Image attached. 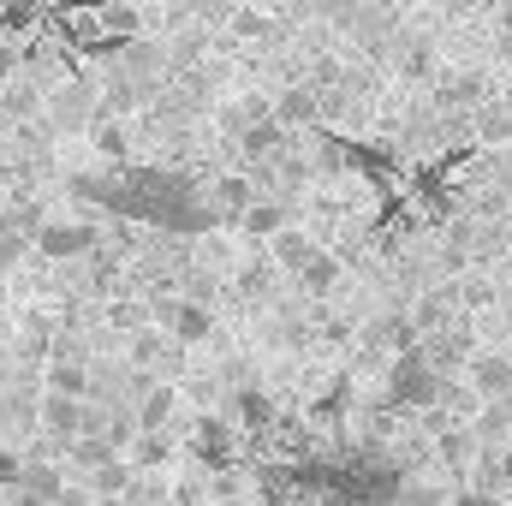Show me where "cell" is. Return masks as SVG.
Masks as SVG:
<instances>
[{"mask_svg": "<svg viewBox=\"0 0 512 506\" xmlns=\"http://www.w3.org/2000/svg\"><path fill=\"white\" fill-rule=\"evenodd\" d=\"M155 322H161L179 346H209V334H215V310H209L203 298H161V304H155Z\"/></svg>", "mask_w": 512, "mask_h": 506, "instance_id": "obj_1", "label": "cell"}, {"mask_svg": "<svg viewBox=\"0 0 512 506\" xmlns=\"http://www.w3.org/2000/svg\"><path fill=\"white\" fill-rule=\"evenodd\" d=\"M340 274H346V262H340V256H334V251H316L310 262H304V274H298V286L322 298V292H334V286H340Z\"/></svg>", "mask_w": 512, "mask_h": 506, "instance_id": "obj_14", "label": "cell"}, {"mask_svg": "<svg viewBox=\"0 0 512 506\" xmlns=\"http://www.w3.org/2000/svg\"><path fill=\"white\" fill-rule=\"evenodd\" d=\"M90 143H96V155H108V161H126L131 155V137H126V120H120V114H102V120L90 126Z\"/></svg>", "mask_w": 512, "mask_h": 506, "instance_id": "obj_15", "label": "cell"}, {"mask_svg": "<svg viewBox=\"0 0 512 506\" xmlns=\"http://www.w3.org/2000/svg\"><path fill=\"white\" fill-rule=\"evenodd\" d=\"M256 203V179L251 173H221L215 185H209V221H245V209Z\"/></svg>", "mask_w": 512, "mask_h": 506, "instance_id": "obj_4", "label": "cell"}, {"mask_svg": "<svg viewBox=\"0 0 512 506\" xmlns=\"http://www.w3.org/2000/svg\"><path fill=\"white\" fill-rule=\"evenodd\" d=\"M24 459H30V453H24ZM66 489H72V471H66L60 459H30V465H24V495L60 506L66 501Z\"/></svg>", "mask_w": 512, "mask_h": 506, "instance_id": "obj_8", "label": "cell"}, {"mask_svg": "<svg viewBox=\"0 0 512 506\" xmlns=\"http://www.w3.org/2000/svg\"><path fill=\"white\" fill-rule=\"evenodd\" d=\"M18 506H48V501H36V495H24V489H18Z\"/></svg>", "mask_w": 512, "mask_h": 506, "instance_id": "obj_23", "label": "cell"}, {"mask_svg": "<svg viewBox=\"0 0 512 506\" xmlns=\"http://www.w3.org/2000/svg\"><path fill=\"white\" fill-rule=\"evenodd\" d=\"M489 96V78L477 72V66H441V102H453V108H471V102H483Z\"/></svg>", "mask_w": 512, "mask_h": 506, "instance_id": "obj_10", "label": "cell"}, {"mask_svg": "<svg viewBox=\"0 0 512 506\" xmlns=\"http://www.w3.org/2000/svg\"><path fill=\"white\" fill-rule=\"evenodd\" d=\"M501 477H507V483H512V447H507V453H501Z\"/></svg>", "mask_w": 512, "mask_h": 506, "instance_id": "obj_22", "label": "cell"}, {"mask_svg": "<svg viewBox=\"0 0 512 506\" xmlns=\"http://www.w3.org/2000/svg\"><path fill=\"white\" fill-rule=\"evenodd\" d=\"M197 453L221 465V459H227V423H215V417H203V423H197Z\"/></svg>", "mask_w": 512, "mask_h": 506, "instance_id": "obj_17", "label": "cell"}, {"mask_svg": "<svg viewBox=\"0 0 512 506\" xmlns=\"http://www.w3.org/2000/svg\"><path fill=\"white\" fill-rule=\"evenodd\" d=\"M167 453H173V447H167V435H161V429H137V441L126 447V459L137 465V471H161V465H167Z\"/></svg>", "mask_w": 512, "mask_h": 506, "instance_id": "obj_16", "label": "cell"}, {"mask_svg": "<svg viewBox=\"0 0 512 506\" xmlns=\"http://www.w3.org/2000/svg\"><path fill=\"white\" fill-rule=\"evenodd\" d=\"M96 245H102V233L90 221H42L36 227V251L48 256V262H78V256H90Z\"/></svg>", "mask_w": 512, "mask_h": 506, "instance_id": "obj_2", "label": "cell"}, {"mask_svg": "<svg viewBox=\"0 0 512 506\" xmlns=\"http://www.w3.org/2000/svg\"><path fill=\"white\" fill-rule=\"evenodd\" d=\"M262 245H268V262H274L280 274H292V280L304 274V262H310V256L322 251V245H316V233H304L298 221H286V227H280L274 239H262Z\"/></svg>", "mask_w": 512, "mask_h": 506, "instance_id": "obj_7", "label": "cell"}, {"mask_svg": "<svg viewBox=\"0 0 512 506\" xmlns=\"http://www.w3.org/2000/svg\"><path fill=\"white\" fill-rule=\"evenodd\" d=\"M286 221H292V209H286L280 197H256L251 209H245V221H239V233H245V239H274Z\"/></svg>", "mask_w": 512, "mask_h": 506, "instance_id": "obj_12", "label": "cell"}, {"mask_svg": "<svg viewBox=\"0 0 512 506\" xmlns=\"http://www.w3.org/2000/svg\"><path fill=\"white\" fill-rule=\"evenodd\" d=\"M453 506H501V501H495V495H459Z\"/></svg>", "mask_w": 512, "mask_h": 506, "instance_id": "obj_21", "label": "cell"}, {"mask_svg": "<svg viewBox=\"0 0 512 506\" xmlns=\"http://www.w3.org/2000/svg\"><path fill=\"white\" fill-rule=\"evenodd\" d=\"M84 411H90V399H78V393H54V387H42V435H54L60 447H72V441L84 435Z\"/></svg>", "mask_w": 512, "mask_h": 506, "instance_id": "obj_3", "label": "cell"}, {"mask_svg": "<svg viewBox=\"0 0 512 506\" xmlns=\"http://www.w3.org/2000/svg\"><path fill=\"white\" fill-rule=\"evenodd\" d=\"M173 352H179V340L161 322H143V328L126 334V364H137V370H155L161 376V364H173Z\"/></svg>", "mask_w": 512, "mask_h": 506, "instance_id": "obj_5", "label": "cell"}, {"mask_svg": "<svg viewBox=\"0 0 512 506\" xmlns=\"http://www.w3.org/2000/svg\"><path fill=\"white\" fill-rule=\"evenodd\" d=\"M42 387H54V393H78V399H96V387H90V370H84L78 358H66V352H54V358H48V370H42Z\"/></svg>", "mask_w": 512, "mask_h": 506, "instance_id": "obj_11", "label": "cell"}, {"mask_svg": "<svg viewBox=\"0 0 512 506\" xmlns=\"http://www.w3.org/2000/svg\"><path fill=\"white\" fill-rule=\"evenodd\" d=\"M405 506H441L429 489H405Z\"/></svg>", "mask_w": 512, "mask_h": 506, "instance_id": "obj_20", "label": "cell"}, {"mask_svg": "<svg viewBox=\"0 0 512 506\" xmlns=\"http://www.w3.org/2000/svg\"><path fill=\"white\" fill-rule=\"evenodd\" d=\"M149 316H155V310H143V304H137V298H126V304H114V310H108V322H114V328H143V322H149Z\"/></svg>", "mask_w": 512, "mask_h": 506, "instance_id": "obj_19", "label": "cell"}, {"mask_svg": "<svg viewBox=\"0 0 512 506\" xmlns=\"http://www.w3.org/2000/svg\"><path fill=\"white\" fill-rule=\"evenodd\" d=\"M179 399H185L179 387H161V381H155V387L143 393V405H137V423H143V429H167L173 411H179Z\"/></svg>", "mask_w": 512, "mask_h": 506, "instance_id": "obj_13", "label": "cell"}, {"mask_svg": "<svg viewBox=\"0 0 512 506\" xmlns=\"http://www.w3.org/2000/svg\"><path fill=\"white\" fill-rule=\"evenodd\" d=\"M24 453L18 447H0V489H24Z\"/></svg>", "mask_w": 512, "mask_h": 506, "instance_id": "obj_18", "label": "cell"}, {"mask_svg": "<svg viewBox=\"0 0 512 506\" xmlns=\"http://www.w3.org/2000/svg\"><path fill=\"white\" fill-rule=\"evenodd\" d=\"M465 381L477 399H507L512 393V358L507 352H471L465 358Z\"/></svg>", "mask_w": 512, "mask_h": 506, "instance_id": "obj_6", "label": "cell"}, {"mask_svg": "<svg viewBox=\"0 0 512 506\" xmlns=\"http://www.w3.org/2000/svg\"><path fill=\"white\" fill-rule=\"evenodd\" d=\"M274 120H280V126H316V120H322V96H316L310 84H292V90L274 96Z\"/></svg>", "mask_w": 512, "mask_h": 506, "instance_id": "obj_9", "label": "cell"}]
</instances>
